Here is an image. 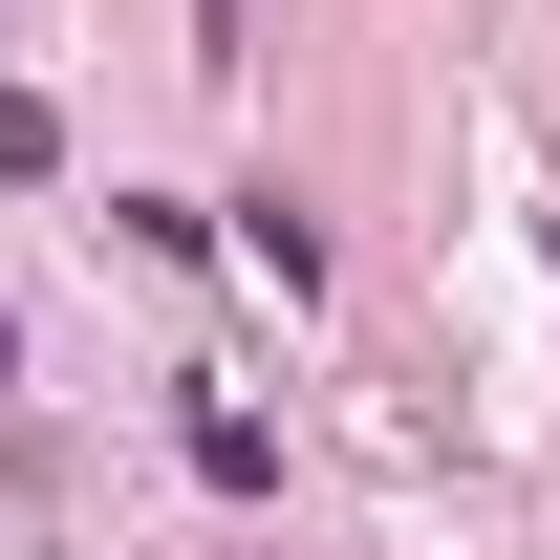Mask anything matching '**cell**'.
Masks as SVG:
<instances>
[{
  "label": "cell",
  "instance_id": "6da1fadb",
  "mask_svg": "<svg viewBox=\"0 0 560 560\" xmlns=\"http://www.w3.org/2000/svg\"><path fill=\"white\" fill-rule=\"evenodd\" d=\"M173 431H195V475H215V495H280V431L237 410V388H195V410H173Z\"/></svg>",
  "mask_w": 560,
  "mask_h": 560
},
{
  "label": "cell",
  "instance_id": "7a4b0ae2",
  "mask_svg": "<svg viewBox=\"0 0 560 560\" xmlns=\"http://www.w3.org/2000/svg\"><path fill=\"white\" fill-rule=\"evenodd\" d=\"M237 259H259L280 302H302V280H324V215H302V195H237Z\"/></svg>",
  "mask_w": 560,
  "mask_h": 560
},
{
  "label": "cell",
  "instance_id": "3957f363",
  "mask_svg": "<svg viewBox=\"0 0 560 560\" xmlns=\"http://www.w3.org/2000/svg\"><path fill=\"white\" fill-rule=\"evenodd\" d=\"M44 151H66V130H44V86H0V173H44Z\"/></svg>",
  "mask_w": 560,
  "mask_h": 560
},
{
  "label": "cell",
  "instance_id": "277c9868",
  "mask_svg": "<svg viewBox=\"0 0 560 560\" xmlns=\"http://www.w3.org/2000/svg\"><path fill=\"white\" fill-rule=\"evenodd\" d=\"M237 44H259V0H195V66H237Z\"/></svg>",
  "mask_w": 560,
  "mask_h": 560
}]
</instances>
